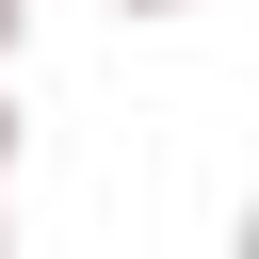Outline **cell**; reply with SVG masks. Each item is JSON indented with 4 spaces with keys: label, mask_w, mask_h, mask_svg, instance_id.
Listing matches in <instances>:
<instances>
[{
    "label": "cell",
    "mask_w": 259,
    "mask_h": 259,
    "mask_svg": "<svg viewBox=\"0 0 259 259\" xmlns=\"http://www.w3.org/2000/svg\"><path fill=\"white\" fill-rule=\"evenodd\" d=\"M16 32H32V0H0V81H16Z\"/></svg>",
    "instance_id": "1"
},
{
    "label": "cell",
    "mask_w": 259,
    "mask_h": 259,
    "mask_svg": "<svg viewBox=\"0 0 259 259\" xmlns=\"http://www.w3.org/2000/svg\"><path fill=\"white\" fill-rule=\"evenodd\" d=\"M113 16H194V0H113Z\"/></svg>",
    "instance_id": "3"
},
{
    "label": "cell",
    "mask_w": 259,
    "mask_h": 259,
    "mask_svg": "<svg viewBox=\"0 0 259 259\" xmlns=\"http://www.w3.org/2000/svg\"><path fill=\"white\" fill-rule=\"evenodd\" d=\"M0 259H16V194H0Z\"/></svg>",
    "instance_id": "4"
},
{
    "label": "cell",
    "mask_w": 259,
    "mask_h": 259,
    "mask_svg": "<svg viewBox=\"0 0 259 259\" xmlns=\"http://www.w3.org/2000/svg\"><path fill=\"white\" fill-rule=\"evenodd\" d=\"M0 194H16V81H0Z\"/></svg>",
    "instance_id": "2"
}]
</instances>
